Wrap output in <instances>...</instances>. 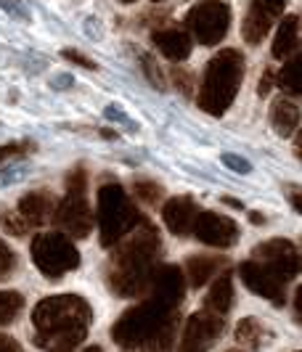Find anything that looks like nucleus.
<instances>
[{"label":"nucleus","instance_id":"1","mask_svg":"<svg viewBox=\"0 0 302 352\" xmlns=\"http://www.w3.org/2000/svg\"><path fill=\"white\" fill-rule=\"evenodd\" d=\"M111 254L104 267L107 286L111 294L122 300H136L149 292L154 267L160 265L162 239L151 223L141 220L133 230H127L120 241L111 244Z\"/></svg>","mask_w":302,"mask_h":352},{"label":"nucleus","instance_id":"2","mask_svg":"<svg viewBox=\"0 0 302 352\" xmlns=\"http://www.w3.org/2000/svg\"><path fill=\"white\" fill-rule=\"evenodd\" d=\"M183 302L149 289L138 305L127 307L111 326V339L125 350H167L178 334Z\"/></svg>","mask_w":302,"mask_h":352},{"label":"nucleus","instance_id":"3","mask_svg":"<svg viewBox=\"0 0 302 352\" xmlns=\"http://www.w3.org/2000/svg\"><path fill=\"white\" fill-rule=\"evenodd\" d=\"M93 323V307L80 294L45 297L32 307L35 344L40 350L69 352L83 344Z\"/></svg>","mask_w":302,"mask_h":352},{"label":"nucleus","instance_id":"4","mask_svg":"<svg viewBox=\"0 0 302 352\" xmlns=\"http://www.w3.org/2000/svg\"><path fill=\"white\" fill-rule=\"evenodd\" d=\"M244 82V56L236 48H223L215 53L204 69L196 104L210 117H223L236 101Z\"/></svg>","mask_w":302,"mask_h":352},{"label":"nucleus","instance_id":"5","mask_svg":"<svg viewBox=\"0 0 302 352\" xmlns=\"http://www.w3.org/2000/svg\"><path fill=\"white\" fill-rule=\"evenodd\" d=\"M141 212L136 201L127 196L120 183H104L96 194V223H98V236L101 244L111 247L120 241L127 230H133L141 223Z\"/></svg>","mask_w":302,"mask_h":352},{"label":"nucleus","instance_id":"6","mask_svg":"<svg viewBox=\"0 0 302 352\" xmlns=\"http://www.w3.org/2000/svg\"><path fill=\"white\" fill-rule=\"evenodd\" d=\"M56 228L69 239H88L93 230V210L88 201V173L85 167H72L67 173V196L56 201Z\"/></svg>","mask_w":302,"mask_h":352},{"label":"nucleus","instance_id":"7","mask_svg":"<svg viewBox=\"0 0 302 352\" xmlns=\"http://www.w3.org/2000/svg\"><path fill=\"white\" fill-rule=\"evenodd\" d=\"M32 263L48 278V281H61L67 273L80 267V252L74 247V239H69L61 230H40L32 236Z\"/></svg>","mask_w":302,"mask_h":352},{"label":"nucleus","instance_id":"8","mask_svg":"<svg viewBox=\"0 0 302 352\" xmlns=\"http://www.w3.org/2000/svg\"><path fill=\"white\" fill-rule=\"evenodd\" d=\"M186 27L199 45H217L228 35L231 6L226 0H202L186 14Z\"/></svg>","mask_w":302,"mask_h":352},{"label":"nucleus","instance_id":"9","mask_svg":"<svg viewBox=\"0 0 302 352\" xmlns=\"http://www.w3.org/2000/svg\"><path fill=\"white\" fill-rule=\"evenodd\" d=\"M226 331V316L215 313L210 307H199L194 316H188L186 329L180 336V350H207Z\"/></svg>","mask_w":302,"mask_h":352},{"label":"nucleus","instance_id":"10","mask_svg":"<svg viewBox=\"0 0 302 352\" xmlns=\"http://www.w3.org/2000/svg\"><path fill=\"white\" fill-rule=\"evenodd\" d=\"M191 233L196 241L215 249H231L239 241V226L228 214L213 210H199L191 223Z\"/></svg>","mask_w":302,"mask_h":352},{"label":"nucleus","instance_id":"11","mask_svg":"<svg viewBox=\"0 0 302 352\" xmlns=\"http://www.w3.org/2000/svg\"><path fill=\"white\" fill-rule=\"evenodd\" d=\"M239 278H241V283L247 286L252 294L263 297V300H268L276 307H281L286 302V281L281 276H276L268 265L255 260V257L239 265Z\"/></svg>","mask_w":302,"mask_h":352},{"label":"nucleus","instance_id":"12","mask_svg":"<svg viewBox=\"0 0 302 352\" xmlns=\"http://www.w3.org/2000/svg\"><path fill=\"white\" fill-rule=\"evenodd\" d=\"M252 257L268 265L286 283L300 276V252H297V244L289 239H268L252 249Z\"/></svg>","mask_w":302,"mask_h":352},{"label":"nucleus","instance_id":"13","mask_svg":"<svg viewBox=\"0 0 302 352\" xmlns=\"http://www.w3.org/2000/svg\"><path fill=\"white\" fill-rule=\"evenodd\" d=\"M286 3L289 0H252L249 3V11L241 24V37L247 45H260L266 40L276 19L284 16Z\"/></svg>","mask_w":302,"mask_h":352},{"label":"nucleus","instance_id":"14","mask_svg":"<svg viewBox=\"0 0 302 352\" xmlns=\"http://www.w3.org/2000/svg\"><path fill=\"white\" fill-rule=\"evenodd\" d=\"M54 210H56V199L51 191L45 188H35L30 194H24L19 199V207L17 212L24 217V223L30 228H43L54 220Z\"/></svg>","mask_w":302,"mask_h":352},{"label":"nucleus","instance_id":"15","mask_svg":"<svg viewBox=\"0 0 302 352\" xmlns=\"http://www.w3.org/2000/svg\"><path fill=\"white\" fill-rule=\"evenodd\" d=\"M196 212L199 210H196V201L191 196H173L162 204V220H164V226L173 236L183 239V236L191 233V223H194Z\"/></svg>","mask_w":302,"mask_h":352},{"label":"nucleus","instance_id":"16","mask_svg":"<svg viewBox=\"0 0 302 352\" xmlns=\"http://www.w3.org/2000/svg\"><path fill=\"white\" fill-rule=\"evenodd\" d=\"M226 267H228V257H223V254H194L183 265V276H186L188 286L202 289Z\"/></svg>","mask_w":302,"mask_h":352},{"label":"nucleus","instance_id":"17","mask_svg":"<svg viewBox=\"0 0 302 352\" xmlns=\"http://www.w3.org/2000/svg\"><path fill=\"white\" fill-rule=\"evenodd\" d=\"M151 43L170 61H186L194 51V40L183 30H154Z\"/></svg>","mask_w":302,"mask_h":352},{"label":"nucleus","instance_id":"18","mask_svg":"<svg viewBox=\"0 0 302 352\" xmlns=\"http://www.w3.org/2000/svg\"><path fill=\"white\" fill-rule=\"evenodd\" d=\"M268 120H270V127L279 138H289L294 130H300V106L294 98H276L270 104V111H268Z\"/></svg>","mask_w":302,"mask_h":352},{"label":"nucleus","instance_id":"19","mask_svg":"<svg viewBox=\"0 0 302 352\" xmlns=\"http://www.w3.org/2000/svg\"><path fill=\"white\" fill-rule=\"evenodd\" d=\"M297 51H300V16L297 14H289L279 24V32L273 37L270 53H273V58L284 61V58L294 56Z\"/></svg>","mask_w":302,"mask_h":352},{"label":"nucleus","instance_id":"20","mask_svg":"<svg viewBox=\"0 0 302 352\" xmlns=\"http://www.w3.org/2000/svg\"><path fill=\"white\" fill-rule=\"evenodd\" d=\"M202 307H210V310L223 313V316H228V313H231V307H233V276L228 273V270H220V273L215 276L210 292L204 294Z\"/></svg>","mask_w":302,"mask_h":352},{"label":"nucleus","instance_id":"21","mask_svg":"<svg viewBox=\"0 0 302 352\" xmlns=\"http://www.w3.org/2000/svg\"><path fill=\"white\" fill-rule=\"evenodd\" d=\"M263 339H266V329L257 318H241L236 323V344L239 347L257 350V347H263Z\"/></svg>","mask_w":302,"mask_h":352},{"label":"nucleus","instance_id":"22","mask_svg":"<svg viewBox=\"0 0 302 352\" xmlns=\"http://www.w3.org/2000/svg\"><path fill=\"white\" fill-rule=\"evenodd\" d=\"M273 85L289 93V96H300V56H289L284 58V67L279 69V74H273Z\"/></svg>","mask_w":302,"mask_h":352},{"label":"nucleus","instance_id":"23","mask_svg":"<svg viewBox=\"0 0 302 352\" xmlns=\"http://www.w3.org/2000/svg\"><path fill=\"white\" fill-rule=\"evenodd\" d=\"M133 194H136V199H138V201H143V204L157 207L162 199H164V188H162V183H157V180L138 177V180L133 183Z\"/></svg>","mask_w":302,"mask_h":352},{"label":"nucleus","instance_id":"24","mask_svg":"<svg viewBox=\"0 0 302 352\" xmlns=\"http://www.w3.org/2000/svg\"><path fill=\"white\" fill-rule=\"evenodd\" d=\"M24 310V297L19 292H0V326L14 323Z\"/></svg>","mask_w":302,"mask_h":352},{"label":"nucleus","instance_id":"25","mask_svg":"<svg viewBox=\"0 0 302 352\" xmlns=\"http://www.w3.org/2000/svg\"><path fill=\"white\" fill-rule=\"evenodd\" d=\"M0 228L8 230V233L17 236V239H21V236H27L30 226L24 223V217H21L17 210H6V207H0Z\"/></svg>","mask_w":302,"mask_h":352},{"label":"nucleus","instance_id":"26","mask_svg":"<svg viewBox=\"0 0 302 352\" xmlns=\"http://www.w3.org/2000/svg\"><path fill=\"white\" fill-rule=\"evenodd\" d=\"M170 80H173V85H175L183 96H191L196 88V74L191 69H186V67H180V61H175V67L170 69Z\"/></svg>","mask_w":302,"mask_h":352},{"label":"nucleus","instance_id":"27","mask_svg":"<svg viewBox=\"0 0 302 352\" xmlns=\"http://www.w3.org/2000/svg\"><path fill=\"white\" fill-rule=\"evenodd\" d=\"M17 252L8 247L3 239H0V281H6V278H11L14 273H17Z\"/></svg>","mask_w":302,"mask_h":352},{"label":"nucleus","instance_id":"28","mask_svg":"<svg viewBox=\"0 0 302 352\" xmlns=\"http://www.w3.org/2000/svg\"><path fill=\"white\" fill-rule=\"evenodd\" d=\"M35 151V141H17V143H3L0 146V164L6 159H17L24 154H32Z\"/></svg>","mask_w":302,"mask_h":352},{"label":"nucleus","instance_id":"29","mask_svg":"<svg viewBox=\"0 0 302 352\" xmlns=\"http://www.w3.org/2000/svg\"><path fill=\"white\" fill-rule=\"evenodd\" d=\"M0 8L11 19H17V21H30V19H32L30 8H27L21 0H0Z\"/></svg>","mask_w":302,"mask_h":352},{"label":"nucleus","instance_id":"30","mask_svg":"<svg viewBox=\"0 0 302 352\" xmlns=\"http://www.w3.org/2000/svg\"><path fill=\"white\" fill-rule=\"evenodd\" d=\"M143 69H146V74H149V80H151L154 88L164 90V72L160 69V64H157L151 56H143Z\"/></svg>","mask_w":302,"mask_h":352},{"label":"nucleus","instance_id":"31","mask_svg":"<svg viewBox=\"0 0 302 352\" xmlns=\"http://www.w3.org/2000/svg\"><path fill=\"white\" fill-rule=\"evenodd\" d=\"M223 164L228 170H233V173H239V175H249L252 173V164L244 157H239V154H223Z\"/></svg>","mask_w":302,"mask_h":352},{"label":"nucleus","instance_id":"32","mask_svg":"<svg viewBox=\"0 0 302 352\" xmlns=\"http://www.w3.org/2000/svg\"><path fill=\"white\" fill-rule=\"evenodd\" d=\"M61 56H64V58H69V61H74V64H77V67H83V69H90V72L98 69V67H96V61H90L88 56H85V53H80L77 48H64Z\"/></svg>","mask_w":302,"mask_h":352},{"label":"nucleus","instance_id":"33","mask_svg":"<svg viewBox=\"0 0 302 352\" xmlns=\"http://www.w3.org/2000/svg\"><path fill=\"white\" fill-rule=\"evenodd\" d=\"M30 173V167H8V170H0V188L3 186H11Z\"/></svg>","mask_w":302,"mask_h":352},{"label":"nucleus","instance_id":"34","mask_svg":"<svg viewBox=\"0 0 302 352\" xmlns=\"http://www.w3.org/2000/svg\"><path fill=\"white\" fill-rule=\"evenodd\" d=\"M104 117H107V120H117V122H125L127 127H130V130H136V124H133V120H130V117H125V111L120 109V106H107Z\"/></svg>","mask_w":302,"mask_h":352},{"label":"nucleus","instance_id":"35","mask_svg":"<svg viewBox=\"0 0 302 352\" xmlns=\"http://www.w3.org/2000/svg\"><path fill=\"white\" fill-rule=\"evenodd\" d=\"M19 350H21V344H19L14 336L0 334V352H19Z\"/></svg>","mask_w":302,"mask_h":352},{"label":"nucleus","instance_id":"36","mask_svg":"<svg viewBox=\"0 0 302 352\" xmlns=\"http://www.w3.org/2000/svg\"><path fill=\"white\" fill-rule=\"evenodd\" d=\"M270 88H273V72L266 69V72H263V77H260L257 93H260V96H268V93H270Z\"/></svg>","mask_w":302,"mask_h":352},{"label":"nucleus","instance_id":"37","mask_svg":"<svg viewBox=\"0 0 302 352\" xmlns=\"http://www.w3.org/2000/svg\"><path fill=\"white\" fill-rule=\"evenodd\" d=\"M72 82H74V80H72L69 74H56L54 80H51V88H54V90H67V88H72Z\"/></svg>","mask_w":302,"mask_h":352},{"label":"nucleus","instance_id":"38","mask_svg":"<svg viewBox=\"0 0 302 352\" xmlns=\"http://www.w3.org/2000/svg\"><path fill=\"white\" fill-rule=\"evenodd\" d=\"M289 201H292V210H294V212H302L300 188H297V186H289Z\"/></svg>","mask_w":302,"mask_h":352},{"label":"nucleus","instance_id":"39","mask_svg":"<svg viewBox=\"0 0 302 352\" xmlns=\"http://www.w3.org/2000/svg\"><path fill=\"white\" fill-rule=\"evenodd\" d=\"M302 316V286H297L294 292V320H300Z\"/></svg>","mask_w":302,"mask_h":352},{"label":"nucleus","instance_id":"40","mask_svg":"<svg viewBox=\"0 0 302 352\" xmlns=\"http://www.w3.org/2000/svg\"><path fill=\"white\" fill-rule=\"evenodd\" d=\"M223 201H226V204H231V207H241V201H236V199H228V196H226ZM241 210H244V207H241Z\"/></svg>","mask_w":302,"mask_h":352},{"label":"nucleus","instance_id":"41","mask_svg":"<svg viewBox=\"0 0 302 352\" xmlns=\"http://www.w3.org/2000/svg\"><path fill=\"white\" fill-rule=\"evenodd\" d=\"M120 3H125V6H127V3H136V0H120Z\"/></svg>","mask_w":302,"mask_h":352},{"label":"nucleus","instance_id":"42","mask_svg":"<svg viewBox=\"0 0 302 352\" xmlns=\"http://www.w3.org/2000/svg\"><path fill=\"white\" fill-rule=\"evenodd\" d=\"M151 3H162V0H151Z\"/></svg>","mask_w":302,"mask_h":352}]
</instances>
